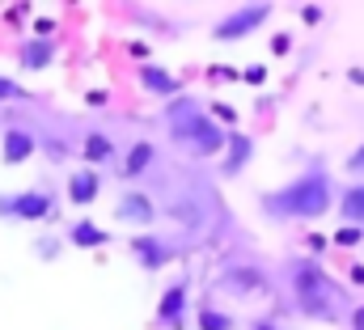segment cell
Listing matches in <instances>:
<instances>
[{
	"label": "cell",
	"mask_w": 364,
	"mask_h": 330,
	"mask_svg": "<svg viewBox=\"0 0 364 330\" xmlns=\"http://www.w3.org/2000/svg\"><path fill=\"white\" fill-rule=\"evenodd\" d=\"M259 208L267 220H322L326 212H335V182H331L326 165L314 161L305 174L259 195Z\"/></svg>",
	"instance_id": "cell-1"
},
{
	"label": "cell",
	"mask_w": 364,
	"mask_h": 330,
	"mask_svg": "<svg viewBox=\"0 0 364 330\" xmlns=\"http://www.w3.org/2000/svg\"><path fill=\"white\" fill-rule=\"evenodd\" d=\"M166 132H170V144L182 149L186 157L203 161V157H216L225 153V140H229V127H220L208 110H199L195 97H174L166 102Z\"/></svg>",
	"instance_id": "cell-2"
},
{
	"label": "cell",
	"mask_w": 364,
	"mask_h": 330,
	"mask_svg": "<svg viewBox=\"0 0 364 330\" xmlns=\"http://www.w3.org/2000/svg\"><path fill=\"white\" fill-rule=\"evenodd\" d=\"M288 284H292V297H296V309L301 318H314V322H335L343 309V288L335 284V275H326V267L305 254V258H292L288 262Z\"/></svg>",
	"instance_id": "cell-3"
},
{
	"label": "cell",
	"mask_w": 364,
	"mask_h": 330,
	"mask_svg": "<svg viewBox=\"0 0 364 330\" xmlns=\"http://www.w3.org/2000/svg\"><path fill=\"white\" fill-rule=\"evenodd\" d=\"M55 212H60V195L47 182L26 186V191H0V220L38 225V220H55Z\"/></svg>",
	"instance_id": "cell-4"
},
{
	"label": "cell",
	"mask_w": 364,
	"mask_h": 330,
	"mask_svg": "<svg viewBox=\"0 0 364 330\" xmlns=\"http://www.w3.org/2000/svg\"><path fill=\"white\" fill-rule=\"evenodd\" d=\"M272 13H275L272 4H259V0H255V4H237V9H229V13L212 26V38H216V43H246L259 26L272 21Z\"/></svg>",
	"instance_id": "cell-5"
},
{
	"label": "cell",
	"mask_w": 364,
	"mask_h": 330,
	"mask_svg": "<svg viewBox=\"0 0 364 330\" xmlns=\"http://www.w3.org/2000/svg\"><path fill=\"white\" fill-rule=\"evenodd\" d=\"M267 288H272V280H267V271L255 267V262H229V267L216 275V292H229V297H237V301L259 297V292H267Z\"/></svg>",
	"instance_id": "cell-6"
},
{
	"label": "cell",
	"mask_w": 364,
	"mask_h": 330,
	"mask_svg": "<svg viewBox=\"0 0 364 330\" xmlns=\"http://www.w3.org/2000/svg\"><path fill=\"white\" fill-rule=\"evenodd\" d=\"M186 318H191V280L182 275L174 284H166V292L157 297V326L186 330Z\"/></svg>",
	"instance_id": "cell-7"
},
{
	"label": "cell",
	"mask_w": 364,
	"mask_h": 330,
	"mask_svg": "<svg viewBox=\"0 0 364 330\" xmlns=\"http://www.w3.org/2000/svg\"><path fill=\"white\" fill-rule=\"evenodd\" d=\"M127 250H132V258L140 262V271H166V267L178 258V246H170V242L157 238V233H136V238L127 242Z\"/></svg>",
	"instance_id": "cell-8"
},
{
	"label": "cell",
	"mask_w": 364,
	"mask_h": 330,
	"mask_svg": "<svg viewBox=\"0 0 364 330\" xmlns=\"http://www.w3.org/2000/svg\"><path fill=\"white\" fill-rule=\"evenodd\" d=\"M157 216H161V208L144 191H123L119 203H114V220L132 225V229H149V225H157Z\"/></svg>",
	"instance_id": "cell-9"
},
{
	"label": "cell",
	"mask_w": 364,
	"mask_h": 330,
	"mask_svg": "<svg viewBox=\"0 0 364 330\" xmlns=\"http://www.w3.org/2000/svg\"><path fill=\"white\" fill-rule=\"evenodd\" d=\"M250 161H255V140L246 132H229L225 153H220V178H242Z\"/></svg>",
	"instance_id": "cell-10"
},
{
	"label": "cell",
	"mask_w": 364,
	"mask_h": 330,
	"mask_svg": "<svg viewBox=\"0 0 364 330\" xmlns=\"http://www.w3.org/2000/svg\"><path fill=\"white\" fill-rule=\"evenodd\" d=\"M34 153H38V136L30 127H4V136H0V161L26 165Z\"/></svg>",
	"instance_id": "cell-11"
},
{
	"label": "cell",
	"mask_w": 364,
	"mask_h": 330,
	"mask_svg": "<svg viewBox=\"0 0 364 330\" xmlns=\"http://www.w3.org/2000/svg\"><path fill=\"white\" fill-rule=\"evenodd\" d=\"M60 43L55 38H21L17 43V68L21 73H47L51 60H55Z\"/></svg>",
	"instance_id": "cell-12"
},
{
	"label": "cell",
	"mask_w": 364,
	"mask_h": 330,
	"mask_svg": "<svg viewBox=\"0 0 364 330\" xmlns=\"http://www.w3.org/2000/svg\"><path fill=\"white\" fill-rule=\"evenodd\" d=\"M64 195H68L73 208H90V203H97V195H102V174L90 169V165L73 169L68 182H64Z\"/></svg>",
	"instance_id": "cell-13"
},
{
	"label": "cell",
	"mask_w": 364,
	"mask_h": 330,
	"mask_svg": "<svg viewBox=\"0 0 364 330\" xmlns=\"http://www.w3.org/2000/svg\"><path fill=\"white\" fill-rule=\"evenodd\" d=\"M157 161V144L153 140H132V149L123 153V161H119V178L123 182H140L149 169Z\"/></svg>",
	"instance_id": "cell-14"
},
{
	"label": "cell",
	"mask_w": 364,
	"mask_h": 330,
	"mask_svg": "<svg viewBox=\"0 0 364 330\" xmlns=\"http://www.w3.org/2000/svg\"><path fill=\"white\" fill-rule=\"evenodd\" d=\"M136 77H140V89H149V93H157V97H166V102L182 97V81L170 68H161V64H140Z\"/></svg>",
	"instance_id": "cell-15"
},
{
	"label": "cell",
	"mask_w": 364,
	"mask_h": 330,
	"mask_svg": "<svg viewBox=\"0 0 364 330\" xmlns=\"http://www.w3.org/2000/svg\"><path fill=\"white\" fill-rule=\"evenodd\" d=\"M114 140H110V132H102V127H93V132H85L81 136V157H85V165L90 169H102L106 161H114Z\"/></svg>",
	"instance_id": "cell-16"
},
{
	"label": "cell",
	"mask_w": 364,
	"mask_h": 330,
	"mask_svg": "<svg viewBox=\"0 0 364 330\" xmlns=\"http://www.w3.org/2000/svg\"><path fill=\"white\" fill-rule=\"evenodd\" d=\"M335 212H339L343 225L364 229V182H348V186L335 195Z\"/></svg>",
	"instance_id": "cell-17"
},
{
	"label": "cell",
	"mask_w": 364,
	"mask_h": 330,
	"mask_svg": "<svg viewBox=\"0 0 364 330\" xmlns=\"http://www.w3.org/2000/svg\"><path fill=\"white\" fill-rule=\"evenodd\" d=\"M64 242H68V246H77V250H97V246H106V242H110V233H106L97 220L81 216V220H73V225L64 229Z\"/></svg>",
	"instance_id": "cell-18"
},
{
	"label": "cell",
	"mask_w": 364,
	"mask_h": 330,
	"mask_svg": "<svg viewBox=\"0 0 364 330\" xmlns=\"http://www.w3.org/2000/svg\"><path fill=\"white\" fill-rule=\"evenodd\" d=\"M195 326L199 330H237V314H229L220 305H199L195 309Z\"/></svg>",
	"instance_id": "cell-19"
},
{
	"label": "cell",
	"mask_w": 364,
	"mask_h": 330,
	"mask_svg": "<svg viewBox=\"0 0 364 330\" xmlns=\"http://www.w3.org/2000/svg\"><path fill=\"white\" fill-rule=\"evenodd\" d=\"M21 97H30L26 85L17 81V77H4V73H0V102H21Z\"/></svg>",
	"instance_id": "cell-20"
},
{
	"label": "cell",
	"mask_w": 364,
	"mask_h": 330,
	"mask_svg": "<svg viewBox=\"0 0 364 330\" xmlns=\"http://www.w3.org/2000/svg\"><path fill=\"white\" fill-rule=\"evenodd\" d=\"M335 246H343V250H356L364 242V229H356V225H343V229H335V238H331Z\"/></svg>",
	"instance_id": "cell-21"
},
{
	"label": "cell",
	"mask_w": 364,
	"mask_h": 330,
	"mask_svg": "<svg viewBox=\"0 0 364 330\" xmlns=\"http://www.w3.org/2000/svg\"><path fill=\"white\" fill-rule=\"evenodd\" d=\"M208 115H212L220 127H225V123H237V110H233L229 102H212V110H208Z\"/></svg>",
	"instance_id": "cell-22"
},
{
	"label": "cell",
	"mask_w": 364,
	"mask_h": 330,
	"mask_svg": "<svg viewBox=\"0 0 364 330\" xmlns=\"http://www.w3.org/2000/svg\"><path fill=\"white\" fill-rule=\"evenodd\" d=\"M348 174H356V182H364V144L348 157Z\"/></svg>",
	"instance_id": "cell-23"
},
{
	"label": "cell",
	"mask_w": 364,
	"mask_h": 330,
	"mask_svg": "<svg viewBox=\"0 0 364 330\" xmlns=\"http://www.w3.org/2000/svg\"><path fill=\"white\" fill-rule=\"evenodd\" d=\"M242 77H246L250 85H263V81H267V64H250V68H246Z\"/></svg>",
	"instance_id": "cell-24"
},
{
	"label": "cell",
	"mask_w": 364,
	"mask_h": 330,
	"mask_svg": "<svg viewBox=\"0 0 364 330\" xmlns=\"http://www.w3.org/2000/svg\"><path fill=\"white\" fill-rule=\"evenodd\" d=\"M34 250H38V258H55V250L60 246H55V238H38V246Z\"/></svg>",
	"instance_id": "cell-25"
},
{
	"label": "cell",
	"mask_w": 364,
	"mask_h": 330,
	"mask_svg": "<svg viewBox=\"0 0 364 330\" xmlns=\"http://www.w3.org/2000/svg\"><path fill=\"white\" fill-rule=\"evenodd\" d=\"M212 77H216V81H237L242 73H237V68H225V64H216V68H212Z\"/></svg>",
	"instance_id": "cell-26"
},
{
	"label": "cell",
	"mask_w": 364,
	"mask_h": 330,
	"mask_svg": "<svg viewBox=\"0 0 364 330\" xmlns=\"http://www.w3.org/2000/svg\"><path fill=\"white\" fill-rule=\"evenodd\" d=\"M352 330H364V301L352 309Z\"/></svg>",
	"instance_id": "cell-27"
},
{
	"label": "cell",
	"mask_w": 364,
	"mask_h": 330,
	"mask_svg": "<svg viewBox=\"0 0 364 330\" xmlns=\"http://www.w3.org/2000/svg\"><path fill=\"white\" fill-rule=\"evenodd\" d=\"M250 330H284V326H279L275 318H259V322H255V326H250Z\"/></svg>",
	"instance_id": "cell-28"
},
{
	"label": "cell",
	"mask_w": 364,
	"mask_h": 330,
	"mask_svg": "<svg viewBox=\"0 0 364 330\" xmlns=\"http://www.w3.org/2000/svg\"><path fill=\"white\" fill-rule=\"evenodd\" d=\"M326 242H331V238H318V233H314V238H309V250H314V254H322V250H326Z\"/></svg>",
	"instance_id": "cell-29"
},
{
	"label": "cell",
	"mask_w": 364,
	"mask_h": 330,
	"mask_svg": "<svg viewBox=\"0 0 364 330\" xmlns=\"http://www.w3.org/2000/svg\"><path fill=\"white\" fill-rule=\"evenodd\" d=\"M352 284H364V267H352Z\"/></svg>",
	"instance_id": "cell-30"
},
{
	"label": "cell",
	"mask_w": 364,
	"mask_h": 330,
	"mask_svg": "<svg viewBox=\"0 0 364 330\" xmlns=\"http://www.w3.org/2000/svg\"><path fill=\"white\" fill-rule=\"evenodd\" d=\"M352 81H356V85H364V68H352Z\"/></svg>",
	"instance_id": "cell-31"
}]
</instances>
